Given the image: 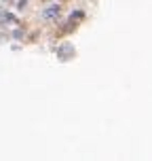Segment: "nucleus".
<instances>
[{
    "label": "nucleus",
    "instance_id": "obj_1",
    "mask_svg": "<svg viewBox=\"0 0 152 161\" xmlns=\"http://www.w3.org/2000/svg\"><path fill=\"white\" fill-rule=\"evenodd\" d=\"M59 4H51V7H47L40 15H42V19H47V21H51V19H57V15H59Z\"/></svg>",
    "mask_w": 152,
    "mask_h": 161
},
{
    "label": "nucleus",
    "instance_id": "obj_2",
    "mask_svg": "<svg viewBox=\"0 0 152 161\" xmlns=\"http://www.w3.org/2000/svg\"><path fill=\"white\" fill-rule=\"evenodd\" d=\"M2 21H7V24H17V17L13 15V13H4V17H2Z\"/></svg>",
    "mask_w": 152,
    "mask_h": 161
},
{
    "label": "nucleus",
    "instance_id": "obj_3",
    "mask_svg": "<svg viewBox=\"0 0 152 161\" xmlns=\"http://www.w3.org/2000/svg\"><path fill=\"white\" fill-rule=\"evenodd\" d=\"M82 17H85V13H82V11H74L72 15H70V21H74V19H82Z\"/></svg>",
    "mask_w": 152,
    "mask_h": 161
},
{
    "label": "nucleus",
    "instance_id": "obj_4",
    "mask_svg": "<svg viewBox=\"0 0 152 161\" xmlns=\"http://www.w3.org/2000/svg\"><path fill=\"white\" fill-rule=\"evenodd\" d=\"M28 7V0H17V11H24Z\"/></svg>",
    "mask_w": 152,
    "mask_h": 161
},
{
    "label": "nucleus",
    "instance_id": "obj_5",
    "mask_svg": "<svg viewBox=\"0 0 152 161\" xmlns=\"http://www.w3.org/2000/svg\"><path fill=\"white\" fill-rule=\"evenodd\" d=\"M4 13H7V8H2V7H0V21H2V17H4Z\"/></svg>",
    "mask_w": 152,
    "mask_h": 161
},
{
    "label": "nucleus",
    "instance_id": "obj_6",
    "mask_svg": "<svg viewBox=\"0 0 152 161\" xmlns=\"http://www.w3.org/2000/svg\"><path fill=\"white\" fill-rule=\"evenodd\" d=\"M4 2H11V0H4Z\"/></svg>",
    "mask_w": 152,
    "mask_h": 161
}]
</instances>
